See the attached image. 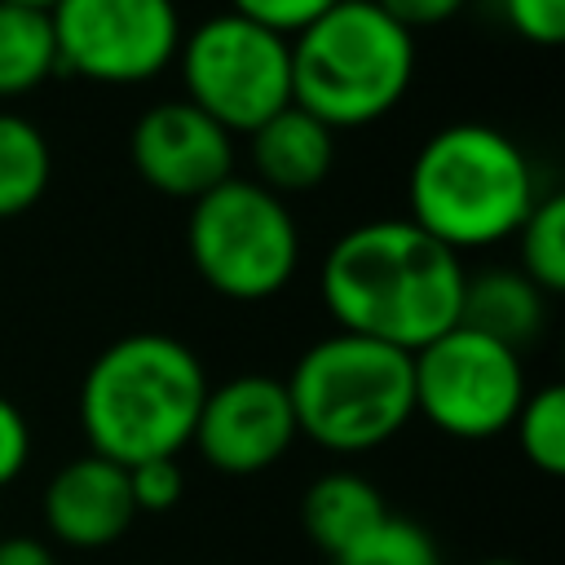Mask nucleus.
<instances>
[{
	"instance_id": "f257e3e1",
	"label": "nucleus",
	"mask_w": 565,
	"mask_h": 565,
	"mask_svg": "<svg viewBox=\"0 0 565 565\" xmlns=\"http://www.w3.org/2000/svg\"><path fill=\"white\" fill-rule=\"evenodd\" d=\"M468 269L459 252L415 221H366L340 234L322 260L327 313L349 335L419 353L463 309Z\"/></svg>"
},
{
	"instance_id": "f03ea898",
	"label": "nucleus",
	"mask_w": 565,
	"mask_h": 565,
	"mask_svg": "<svg viewBox=\"0 0 565 565\" xmlns=\"http://www.w3.org/2000/svg\"><path fill=\"white\" fill-rule=\"evenodd\" d=\"M207 375L199 358L163 331H132L106 344L79 384V424L93 455L132 468L177 459L190 437Z\"/></svg>"
},
{
	"instance_id": "7ed1b4c3",
	"label": "nucleus",
	"mask_w": 565,
	"mask_h": 565,
	"mask_svg": "<svg viewBox=\"0 0 565 565\" xmlns=\"http://www.w3.org/2000/svg\"><path fill=\"white\" fill-rule=\"evenodd\" d=\"M534 199L539 185L525 150L490 124H450L433 132L406 172V221L450 252L512 238Z\"/></svg>"
},
{
	"instance_id": "20e7f679",
	"label": "nucleus",
	"mask_w": 565,
	"mask_h": 565,
	"mask_svg": "<svg viewBox=\"0 0 565 565\" xmlns=\"http://www.w3.org/2000/svg\"><path fill=\"white\" fill-rule=\"evenodd\" d=\"M291 102L335 128L384 119L411 88L415 35L375 0H335L322 18L287 40Z\"/></svg>"
},
{
	"instance_id": "39448f33",
	"label": "nucleus",
	"mask_w": 565,
	"mask_h": 565,
	"mask_svg": "<svg viewBox=\"0 0 565 565\" xmlns=\"http://www.w3.org/2000/svg\"><path fill=\"white\" fill-rule=\"evenodd\" d=\"M282 384L296 433L335 455L375 450L415 415L411 353L349 331L309 344Z\"/></svg>"
},
{
	"instance_id": "423d86ee",
	"label": "nucleus",
	"mask_w": 565,
	"mask_h": 565,
	"mask_svg": "<svg viewBox=\"0 0 565 565\" xmlns=\"http://www.w3.org/2000/svg\"><path fill=\"white\" fill-rule=\"evenodd\" d=\"M185 243L199 278L230 300H265L282 291L300 265V230L291 212L274 190L243 177L194 199Z\"/></svg>"
},
{
	"instance_id": "0eeeda50",
	"label": "nucleus",
	"mask_w": 565,
	"mask_h": 565,
	"mask_svg": "<svg viewBox=\"0 0 565 565\" xmlns=\"http://www.w3.org/2000/svg\"><path fill=\"white\" fill-rule=\"evenodd\" d=\"M185 102L216 119L225 132H252L291 106V49L287 35L225 9L181 35Z\"/></svg>"
},
{
	"instance_id": "6e6552de",
	"label": "nucleus",
	"mask_w": 565,
	"mask_h": 565,
	"mask_svg": "<svg viewBox=\"0 0 565 565\" xmlns=\"http://www.w3.org/2000/svg\"><path fill=\"white\" fill-rule=\"evenodd\" d=\"M411 380H415V411L433 428L463 441L512 428L525 402L521 353L463 322H455L419 353H411Z\"/></svg>"
},
{
	"instance_id": "1a4fd4ad",
	"label": "nucleus",
	"mask_w": 565,
	"mask_h": 565,
	"mask_svg": "<svg viewBox=\"0 0 565 565\" xmlns=\"http://www.w3.org/2000/svg\"><path fill=\"white\" fill-rule=\"evenodd\" d=\"M49 18L57 71L97 84H141L181 49L177 0H57Z\"/></svg>"
},
{
	"instance_id": "9d476101",
	"label": "nucleus",
	"mask_w": 565,
	"mask_h": 565,
	"mask_svg": "<svg viewBox=\"0 0 565 565\" xmlns=\"http://www.w3.org/2000/svg\"><path fill=\"white\" fill-rule=\"evenodd\" d=\"M287 384L274 375H234L207 388L190 446L230 477H252L278 463L296 441Z\"/></svg>"
},
{
	"instance_id": "9b49d317",
	"label": "nucleus",
	"mask_w": 565,
	"mask_h": 565,
	"mask_svg": "<svg viewBox=\"0 0 565 565\" xmlns=\"http://www.w3.org/2000/svg\"><path fill=\"white\" fill-rule=\"evenodd\" d=\"M132 168L146 185L172 199H199L234 177V141L230 132L207 119L199 106L181 102H154L128 137Z\"/></svg>"
},
{
	"instance_id": "f8f14e48",
	"label": "nucleus",
	"mask_w": 565,
	"mask_h": 565,
	"mask_svg": "<svg viewBox=\"0 0 565 565\" xmlns=\"http://www.w3.org/2000/svg\"><path fill=\"white\" fill-rule=\"evenodd\" d=\"M132 516L137 508L128 490V468L93 450L84 459L62 463L44 490V521L53 539L66 547H84V552L106 547L132 525Z\"/></svg>"
},
{
	"instance_id": "ddd939ff",
	"label": "nucleus",
	"mask_w": 565,
	"mask_h": 565,
	"mask_svg": "<svg viewBox=\"0 0 565 565\" xmlns=\"http://www.w3.org/2000/svg\"><path fill=\"white\" fill-rule=\"evenodd\" d=\"M247 137H252L256 185L274 190L278 199L296 194V190H313L331 172V159H335L331 128L322 119H313L309 110H300L296 102L282 106L278 115H269L265 124H256Z\"/></svg>"
},
{
	"instance_id": "4468645a",
	"label": "nucleus",
	"mask_w": 565,
	"mask_h": 565,
	"mask_svg": "<svg viewBox=\"0 0 565 565\" xmlns=\"http://www.w3.org/2000/svg\"><path fill=\"white\" fill-rule=\"evenodd\" d=\"M543 300L547 296L521 269H481L468 274L463 282L459 322L521 353V344H530L543 331V313H547Z\"/></svg>"
},
{
	"instance_id": "2eb2a0df",
	"label": "nucleus",
	"mask_w": 565,
	"mask_h": 565,
	"mask_svg": "<svg viewBox=\"0 0 565 565\" xmlns=\"http://www.w3.org/2000/svg\"><path fill=\"white\" fill-rule=\"evenodd\" d=\"M388 516L380 490L358 472H327L318 477L300 499V525L313 547L327 556H340L358 539H366Z\"/></svg>"
},
{
	"instance_id": "dca6fc26",
	"label": "nucleus",
	"mask_w": 565,
	"mask_h": 565,
	"mask_svg": "<svg viewBox=\"0 0 565 565\" xmlns=\"http://www.w3.org/2000/svg\"><path fill=\"white\" fill-rule=\"evenodd\" d=\"M57 71L49 9L0 0V97H22Z\"/></svg>"
},
{
	"instance_id": "f3484780",
	"label": "nucleus",
	"mask_w": 565,
	"mask_h": 565,
	"mask_svg": "<svg viewBox=\"0 0 565 565\" xmlns=\"http://www.w3.org/2000/svg\"><path fill=\"white\" fill-rule=\"evenodd\" d=\"M49 177L53 154L44 132L22 115L0 110V221L35 207L40 194L49 190Z\"/></svg>"
},
{
	"instance_id": "a211bd4d",
	"label": "nucleus",
	"mask_w": 565,
	"mask_h": 565,
	"mask_svg": "<svg viewBox=\"0 0 565 565\" xmlns=\"http://www.w3.org/2000/svg\"><path fill=\"white\" fill-rule=\"evenodd\" d=\"M516 243H521V274L543 296H556L565 287V199L539 194L516 230Z\"/></svg>"
},
{
	"instance_id": "6ab92c4d",
	"label": "nucleus",
	"mask_w": 565,
	"mask_h": 565,
	"mask_svg": "<svg viewBox=\"0 0 565 565\" xmlns=\"http://www.w3.org/2000/svg\"><path fill=\"white\" fill-rule=\"evenodd\" d=\"M512 428H516L521 455L539 472H547V477L565 472V388L561 384H543V388L525 393Z\"/></svg>"
},
{
	"instance_id": "aec40b11",
	"label": "nucleus",
	"mask_w": 565,
	"mask_h": 565,
	"mask_svg": "<svg viewBox=\"0 0 565 565\" xmlns=\"http://www.w3.org/2000/svg\"><path fill=\"white\" fill-rule=\"evenodd\" d=\"M331 565H441V552L424 525L388 512L366 539L331 556Z\"/></svg>"
},
{
	"instance_id": "412c9836",
	"label": "nucleus",
	"mask_w": 565,
	"mask_h": 565,
	"mask_svg": "<svg viewBox=\"0 0 565 565\" xmlns=\"http://www.w3.org/2000/svg\"><path fill=\"white\" fill-rule=\"evenodd\" d=\"M128 490H132V508L137 512H168L177 508L185 477L177 459H141L128 468Z\"/></svg>"
},
{
	"instance_id": "4be33fe9",
	"label": "nucleus",
	"mask_w": 565,
	"mask_h": 565,
	"mask_svg": "<svg viewBox=\"0 0 565 565\" xmlns=\"http://www.w3.org/2000/svg\"><path fill=\"white\" fill-rule=\"evenodd\" d=\"M508 26L530 44H561L565 40V0H499Z\"/></svg>"
},
{
	"instance_id": "5701e85b",
	"label": "nucleus",
	"mask_w": 565,
	"mask_h": 565,
	"mask_svg": "<svg viewBox=\"0 0 565 565\" xmlns=\"http://www.w3.org/2000/svg\"><path fill=\"white\" fill-rule=\"evenodd\" d=\"M331 4H335V0H230L234 13H243V18H252V22H260V26L278 31V35H287V40H291L296 31H305L313 18H322Z\"/></svg>"
},
{
	"instance_id": "b1692460",
	"label": "nucleus",
	"mask_w": 565,
	"mask_h": 565,
	"mask_svg": "<svg viewBox=\"0 0 565 565\" xmlns=\"http://www.w3.org/2000/svg\"><path fill=\"white\" fill-rule=\"evenodd\" d=\"M26 455H31V428L22 411L0 393V490L26 468Z\"/></svg>"
},
{
	"instance_id": "393cba45",
	"label": "nucleus",
	"mask_w": 565,
	"mask_h": 565,
	"mask_svg": "<svg viewBox=\"0 0 565 565\" xmlns=\"http://www.w3.org/2000/svg\"><path fill=\"white\" fill-rule=\"evenodd\" d=\"M397 26H406L411 35L419 31V26H437V22H446V18H455L459 9H463V0H375Z\"/></svg>"
},
{
	"instance_id": "a878e982",
	"label": "nucleus",
	"mask_w": 565,
	"mask_h": 565,
	"mask_svg": "<svg viewBox=\"0 0 565 565\" xmlns=\"http://www.w3.org/2000/svg\"><path fill=\"white\" fill-rule=\"evenodd\" d=\"M0 565H57L53 552L40 543V539H26V534H0Z\"/></svg>"
},
{
	"instance_id": "bb28decb",
	"label": "nucleus",
	"mask_w": 565,
	"mask_h": 565,
	"mask_svg": "<svg viewBox=\"0 0 565 565\" xmlns=\"http://www.w3.org/2000/svg\"><path fill=\"white\" fill-rule=\"evenodd\" d=\"M9 4H26V9H53L57 0H9Z\"/></svg>"
},
{
	"instance_id": "cd10ccee",
	"label": "nucleus",
	"mask_w": 565,
	"mask_h": 565,
	"mask_svg": "<svg viewBox=\"0 0 565 565\" xmlns=\"http://www.w3.org/2000/svg\"><path fill=\"white\" fill-rule=\"evenodd\" d=\"M477 565H521V561H503V556H490V561H477Z\"/></svg>"
}]
</instances>
